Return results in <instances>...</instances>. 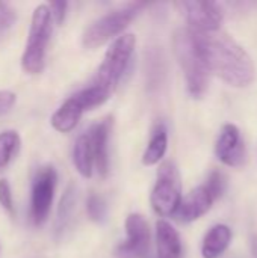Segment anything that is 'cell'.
Instances as JSON below:
<instances>
[{
    "label": "cell",
    "mask_w": 257,
    "mask_h": 258,
    "mask_svg": "<svg viewBox=\"0 0 257 258\" xmlns=\"http://www.w3.org/2000/svg\"><path fill=\"white\" fill-rule=\"evenodd\" d=\"M177 6L183 11L189 30L195 33H203V32H215L221 29L224 12L217 2H211V0L179 2Z\"/></svg>",
    "instance_id": "obj_8"
},
{
    "label": "cell",
    "mask_w": 257,
    "mask_h": 258,
    "mask_svg": "<svg viewBox=\"0 0 257 258\" xmlns=\"http://www.w3.org/2000/svg\"><path fill=\"white\" fill-rule=\"evenodd\" d=\"M182 200L183 197L177 166L170 160L164 162L158 169L156 183L151 190V207L162 218L176 216Z\"/></svg>",
    "instance_id": "obj_6"
},
{
    "label": "cell",
    "mask_w": 257,
    "mask_h": 258,
    "mask_svg": "<svg viewBox=\"0 0 257 258\" xmlns=\"http://www.w3.org/2000/svg\"><path fill=\"white\" fill-rule=\"evenodd\" d=\"M167 148H168V130L164 122H158L151 132L148 145L142 154V165L153 166L159 163L164 159Z\"/></svg>",
    "instance_id": "obj_16"
},
{
    "label": "cell",
    "mask_w": 257,
    "mask_h": 258,
    "mask_svg": "<svg viewBox=\"0 0 257 258\" xmlns=\"http://www.w3.org/2000/svg\"><path fill=\"white\" fill-rule=\"evenodd\" d=\"M52 30L53 17L48 5H38L32 15L29 38L21 57V67L27 74H38L42 71Z\"/></svg>",
    "instance_id": "obj_4"
},
{
    "label": "cell",
    "mask_w": 257,
    "mask_h": 258,
    "mask_svg": "<svg viewBox=\"0 0 257 258\" xmlns=\"http://www.w3.org/2000/svg\"><path fill=\"white\" fill-rule=\"evenodd\" d=\"M182 257V240L177 230L167 221L156 222V258Z\"/></svg>",
    "instance_id": "obj_14"
},
{
    "label": "cell",
    "mask_w": 257,
    "mask_h": 258,
    "mask_svg": "<svg viewBox=\"0 0 257 258\" xmlns=\"http://www.w3.org/2000/svg\"><path fill=\"white\" fill-rule=\"evenodd\" d=\"M0 206L8 213H12L14 212V201H12L11 186H9L8 180H5V178L0 180Z\"/></svg>",
    "instance_id": "obj_23"
},
{
    "label": "cell",
    "mask_w": 257,
    "mask_h": 258,
    "mask_svg": "<svg viewBox=\"0 0 257 258\" xmlns=\"http://www.w3.org/2000/svg\"><path fill=\"white\" fill-rule=\"evenodd\" d=\"M15 9L5 2H0V33L6 32L15 21Z\"/></svg>",
    "instance_id": "obj_22"
},
{
    "label": "cell",
    "mask_w": 257,
    "mask_h": 258,
    "mask_svg": "<svg viewBox=\"0 0 257 258\" xmlns=\"http://www.w3.org/2000/svg\"><path fill=\"white\" fill-rule=\"evenodd\" d=\"M174 54L185 74L188 92L194 98H201L209 86L211 71L200 53L192 32L188 27H182L173 38Z\"/></svg>",
    "instance_id": "obj_2"
},
{
    "label": "cell",
    "mask_w": 257,
    "mask_h": 258,
    "mask_svg": "<svg viewBox=\"0 0 257 258\" xmlns=\"http://www.w3.org/2000/svg\"><path fill=\"white\" fill-rule=\"evenodd\" d=\"M50 11H52V17H53V21L61 26L65 20V15H67V8H68V3L67 2H52L48 5Z\"/></svg>",
    "instance_id": "obj_24"
},
{
    "label": "cell",
    "mask_w": 257,
    "mask_h": 258,
    "mask_svg": "<svg viewBox=\"0 0 257 258\" xmlns=\"http://www.w3.org/2000/svg\"><path fill=\"white\" fill-rule=\"evenodd\" d=\"M230 242L232 230L224 224H218L212 227L204 236L201 245V255L203 258H220L230 246Z\"/></svg>",
    "instance_id": "obj_15"
},
{
    "label": "cell",
    "mask_w": 257,
    "mask_h": 258,
    "mask_svg": "<svg viewBox=\"0 0 257 258\" xmlns=\"http://www.w3.org/2000/svg\"><path fill=\"white\" fill-rule=\"evenodd\" d=\"M20 136L14 130L0 133V171L5 169L20 148Z\"/></svg>",
    "instance_id": "obj_19"
},
{
    "label": "cell",
    "mask_w": 257,
    "mask_h": 258,
    "mask_svg": "<svg viewBox=\"0 0 257 258\" xmlns=\"http://www.w3.org/2000/svg\"><path fill=\"white\" fill-rule=\"evenodd\" d=\"M86 213H88L91 221L103 222L106 219V213H108L105 200L95 194H91L86 200Z\"/></svg>",
    "instance_id": "obj_20"
},
{
    "label": "cell",
    "mask_w": 257,
    "mask_h": 258,
    "mask_svg": "<svg viewBox=\"0 0 257 258\" xmlns=\"http://www.w3.org/2000/svg\"><path fill=\"white\" fill-rule=\"evenodd\" d=\"M73 162L77 169V172L85 177L91 178L92 175V166H94V153L92 145L88 133H83L77 138L73 150Z\"/></svg>",
    "instance_id": "obj_17"
},
{
    "label": "cell",
    "mask_w": 257,
    "mask_h": 258,
    "mask_svg": "<svg viewBox=\"0 0 257 258\" xmlns=\"http://www.w3.org/2000/svg\"><path fill=\"white\" fill-rule=\"evenodd\" d=\"M112 130V118L108 116L98 122H95L88 135L91 139L92 145V153H94V165L97 168V172L100 177H106L109 172V135Z\"/></svg>",
    "instance_id": "obj_12"
},
{
    "label": "cell",
    "mask_w": 257,
    "mask_h": 258,
    "mask_svg": "<svg viewBox=\"0 0 257 258\" xmlns=\"http://www.w3.org/2000/svg\"><path fill=\"white\" fill-rule=\"evenodd\" d=\"M83 112H86V110H85L82 101L79 100V97L74 94L68 100H65L61 104V107L52 115L50 124L56 132L68 133V132L74 130V127L79 124Z\"/></svg>",
    "instance_id": "obj_13"
},
{
    "label": "cell",
    "mask_w": 257,
    "mask_h": 258,
    "mask_svg": "<svg viewBox=\"0 0 257 258\" xmlns=\"http://www.w3.org/2000/svg\"><path fill=\"white\" fill-rule=\"evenodd\" d=\"M215 154L221 163L230 168H239L245 162V144L242 141L241 132L235 124H226L220 130Z\"/></svg>",
    "instance_id": "obj_10"
},
{
    "label": "cell",
    "mask_w": 257,
    "mask_h": 258,
    "mask_svg": "<svg viewBox=\"0 0 257 258\" xmlns=\"http://www.w3.org/2000/svg\"><path fill=\"white\" fill-rule=\"evenodd\" d=\"M56 183L58 174L53 166H44L36 172L30 197V218L36 227L42 225L50 215Z\"/></svg>",
    "instance_id": "obj_7"
},
{
    "label": "cell",
    "mask_w": 257,
    "mask_h": 258,
    "mask_svg": "<svg viewBox=\"0 0 257 258\" xmlns=\"http://www.w3.org/2000/svg\"><path fill=\"white\" fill-rule=\"evenodd\" d=\"M204 186L208 187V190L212 194L214 200L217 201V200H220L224 195V192L227 189V178H226V175L221 171L215 169V171H212L209 174L208 181L204 183Z\"/></svg>",
    "instance_id": "obj_21"
},
{
    "label": "cell",
    "mask_w": 257,
    "mask_h": 258,
    "mask_svg": "<svg viewBox=\"0 0 257 258\" xmlns=\"http://www.w3.org/2000/svg\"><path fill=\"white\" fill-rule=\"evenodd\" d=\"M192 35L211 74L235 88H245L253 83L256 77L254 63L245 48L229 33L220 29L203 33L192 32Z\"/></svg>",
    "instance_id": "obj_1"
},
{
    "label": "cell",
    "mask_w": 257,
    "mask_h": 258,
    "mask_svg": "<svg viewBox=\"0 0 257 258\" xmlns=\"http://www.w3.org/2000/svg\"><path fill=\"white\" fill-rule=\"evenodd\" d=\"M215 200L208 190V187L204 184L198 186L182 200L180 207L176 213V219L182 224H191L194 221H198L212 209Z\"/></svg>",
    "instance_id": "obj_11"
},
{
    "label": "cell",
    "mask_w": 257,
    "mask_h": 258,
    "mask_svg": "<svg viewBox=\"0 0 257 258\" xmlns=\"http://www.w3.org/2000/svg\"><path fill=\"white\" fill-rule=\"evenodd\" d=\"M135 47L136 36L133 33L118 36L106 50L103 62L98 67L91 86L98 89L106 98H111L132 62Z\"/></svg>",
    "instance_id": "obj_3"
},
{
    "label": "cell",
    "mask_w": 257,
    "mask_h": 258,
    "mask_svg": "<svg viewBox=\"0 0 257 258\" xmlns=\"http://www.w3.org/2000/svg\"><path fill=\"white\" fill-rule=\"evenodd\" d=\"M251 251H253V257L257 258V236L253 237V242H251Z\"/></svg>",
    "instance_id": "obj_26"
},
{
    "label": "cell",
    "mask_w": 257,
    "mask_h": 258,
    "mask_svg": "<svg viewBox=\"0 0 257 258\" xmlns=\"http://www.w3.org/2000/svg\"><path fill=\"white\" fill-rule=\"evenodd\" d=\"M126 234V242L115 249L117 258H156L150 251V230L142 215L132 213L127 216Z\"/></svg>",
    "instance_id": "obj_9"
},
{
    "label": "cell",
    "mask_w": 257,
    "mask_h": 258,
    "mask_svg": "<svg viewBox=\"0 0 257 258\" xmlns=\"http://www.w3.org/2000/svg\"><path fill=\"white\" fill-rule=\"evenodd\" d=\"M74 204H76V190L73 186H70L65 194L62 195L61 198V203H59V207H58V215H56V224H55V233L56 236H61L70 219H71V215H73V210H74Z\"/></svg>",
    "instance_id": "obj_18"
},
{
    "label": "cell",
    "mask_w": 257,
    "mask_h": 258,
    "mask_svg": "<svg viewBox=\"0 0 257 258\" xmlns=\"http://www.w3.org/2000/svg\"><path fill=\"white\" fill-rule=\"evenodd\" d=\"M145 8V3L135 2V3H127L126 6H121L118 9H114L108 12L106 15L100 17L94 23H91L86 30L83 32L82 36V44L85 48L94 50L97 47H101L112 38H118L120 33L129 24L141 14V11Z\"/></svg>",
    "instance_id": "obj_5"
},
{
    "label": "cell",
    "mask_w": 257,
    "mask_h": 258,
    "mask_svg": "<svg viewBox=\"0 0 257 258\" xmlns=\"http://www.w3.org/2000/svg\"><path fill=\"white\" fill-rule=\"evenodd\" d=\"M15 103V94L12 91H0V113L8 112Z\"/></svg>",
    "instance_id": "obj_25"
}]
</instances>
